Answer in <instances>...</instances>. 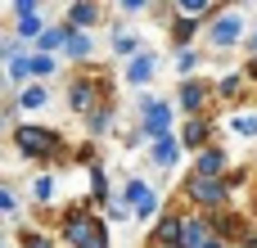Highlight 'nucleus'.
Returning <instances> with one entry per match:
<instances>
[{"label":"nucleus","instance_id":"nucleus-18","mask_svg":"<svg viewBox=\"0 0 257 248\" xmlns=\"http://www.w3.org/2000/svg\"><path fill=\"white\" fill-rule=\"evenodd\" d=\"M154 72H158V54H154V50H140V54L126 63V81H131V86H149Z\"/></svg>","mask_w":257,"mask_h":248},{"label":"nucleus","instance_id":"nucleus-2","mask_svg":"<svg viewBox=\"0 0 257 248\" xmlns=\"http://www.w3.org/2000/svg\"><path fill=\"white\" fill-rule=\"evenodd\" d=\"M104 99H113V81H104L99 68H81L77 77H68V113L90 117Z\"/></svg>","mask_w":257,"mask_h":248},{"label":"nucleus","instance_id":"nucleus-30","mask_svg":"<svg viewBox=\"0 0 257 248\" xmlns=\"http://www.w3.org/2000/svg\"><path fill=\"white\" fill-rule=\"evenodd\" d=\"M18 244H23V248H59L54 239H45L41 230H18Z\"/></svg>","mask_w":257,"mask_h":248},{"label":"nucleus","instance_id":"nucleus-31","mask_svg":"<svg viewBox=\"0 0 257 248\" xmlns=\"http://www.w3.org/2000/svg\"><path fill=\"white\" fill-rule=\"evenodd\" d=\"M0 212H9V217H14V212H18V194H14V190H9V185H5V190H0Z\"/></svg>","mask_w":257,"mask_h":248},{"label":"nucleus","instance_id":"nucleus-16","mask_svg":"<svg viewBox=\"0 0 257 248\" xmlns=\"http://www.w3.org/2000/svg\"><path fill=\"white\" fill-rule=\"evenodd\" d=\"M190 172H194V176H208V181H226V172H230V167H226V154L212 145V149H203V154L194 158V167H190Z\"/></svg>","mask_w":257,"mask_h":248},{"label":"nucleus","instance_id":"nucleus-17","mask_svg":"<svg viewBox=\"0 0 257 248\" xmlns=\"http://www.w3.org/2000/svg\"><path fill=\"white\" fill-rule=\"evenodd\" d=\"M63 59H72L77 68H86L95 59V36L90 32H68V45H63Z\"/></svg>","mask_w":257,"mask_h":248},{"label":"nucleus","instance_id":"nucleus-21","mask_svg":"<svg viewBox=\"0 0 257 248\" xmlns=\"http://www.w3.org/2000/svg\"><path fill=\"white\" fill-rule=\"evenodd\" d=\"M108 50H113L117 59H126V63H131V59L140 54V36H136V32H126V27H113V36H108Z\"/></svg>","mask_w":257,"mask_h":248},{"label":"nucleus","instance_id":"nucleus-27","mask_svg":"<svg viewBox=\"0 0 257 248\" xmlns=\"http://www.w3.org/2000/svg\"><path fill=\"white\" fill-rule=\"evenodd\" d=\"M54 68H59V54H41V50H32V81H45Z\"/></svg>","mask_w":257,"mask_h":248},{"label":"nucleus","instance_id":"nucleus-29","mask_svg":"<svg viewBox=\"0 0 257 248\" xmlns=\"http://www.w3.org/2000/svg\"><path fill=\"white\" fill-rule=\"evenodd\" d=\"M104 212H108V221H126V217H131V203H126L122 194H113V199L104 203Z\"/></svg>","mask_w":257,"mask_h":248},{"label":"nucleus","instance_id":"nucleus-10","mask_svg":"<svg viewBox=\"0 0 257 248\" xmlns=\"http://www.w3.org/2000/svg\"><path fill=\"white\" fill-rule=\"evenodd\" d=\"M122 199L131 203V217H140V221H149V217H158V190H154L149 181H140V176H131V181L122 185Z\"/></svg>","mask_w":257,"mask_h":248},{"label":"nucleus","instance_id":"nucleus-14","mask_svg":"<svg viewBox=\"0 0 257 248\" xmlns=\"http://www.w3.org/2000/svg\"><path fill=\"white\" fill-rule=\"evenodd\" d=\"M181 136H167V140H158V145H149V167L154 172H172L176 163H181Z\"/></svg>","mask_w":257,"mask_h":248},{"label":"nucleus","instance_id":"nucleus-22","mask_svg":"<svg viewBox=\"0 0 257 248\" xmlns=\"http://www.w3.org/2000/svg\"><path fill=\"white\" fill-rule=\"evenodd\" d=\"M63 45H68V27H63V23H50L45 36H41L32 50H41V54H63Z\"/></svg>","mask_w":257,"mask_h":248},{"label":"nucleus","instance_id":"nucleus-8","mask_svg":"<svg viewBox=\"0 0 257 248\" xmlns=\"http://www.w3.org/2000/svg\"><path fill=\"white\" fill-rule=\"evenodd\" d=\"M217 99V81H208V77H190V81H181L176 86V108H181V117H203V108Z\"/></svg>","mask_w":257,"mask_h":248},{"label":"nucleus","instance_id":"nucleus-3","mask_svg":"<svg viewBox=\"0 0 257 248\" xmlns=\"http://www.w3.org/2000/svg\"><path fill=\"white\" fill-rule=\"evenodd\" d=\"M136 108H140V136H145L149 145H158V140H167V136H181V131H176V104H172V99H158L154 90H145Z\"/></svg>","mask_w":257,"mask_h":248},{"label":"nucleus","instance_id":"nucleus-11","mask_svg":"<svg viewBox=\"0 0 257 248\" xmlns=\"http://www.w3.org/2000/svg\"><path fill=\"white\" fill-rule=\"evenodd\" d=\"M104 23V5L95 0H77V5H63V27L68 32H90Z\"/></svg>","mask_w":257,"mask_h":248},{"label":"nucleus","instance_id":"nucleus-20","mask_svg":"<svg viewBox=\"0 0 257 248\" xmlns=\"http://www.w3.org/2000/svg\"><path fill=\"white\" fill-rule=\"evenodd\" d=\"M14 104H18V113H36V108L50 104V86H45V81H32V86H23V90L14 95Z\"/></svg>","mask_w":257,"mask_h":248},{"label":"nucleus","instance_id":"nucleus-5","mask_svg":"<svg viewBox=\"0 0 257 248\" xmlns=\"http://www.w3.org/2000/svg\"><path fill=\"white\" fill-rule=\"evenodd\" d=\"M181 190H185V199L203 212V217H221L226 212V203H230V181H208V176H185L181 181Z\"/></svg>","mask_w":257,"mask_h":248},{"label":"nucleus","instance_id":"nucleus-9","mask_svg":"<svg viewBox=\"0 0 257 248\" xmlns=\"http://www.w3.org/2000/svg\"><path fill=\"white\" fill-rule=\"evenodd\" d=\"M181 248H226V239L217 235L212 217H203V212H181Z\"/></svg>","mask_w":257,"mask_h":248},{"label":"nucleus","instance_id":"nucleus-32","mask_svg":"<svg viewBox=\"0 0 257 248\" xmlns=\"http://www.w3.org/2000/svg\"><path fill=\"white\" fill-rule=\"evenodd\" d=\"M145 9H154V5H145V0H117V14H145Z\"/></svg>","mask_w":257,"mask_h":248},{"label":"nucleus","instance_id":"nucleus-4","mask_svg":"<svg viewBox=\"0 0 257 248\" xmlns=\"http://www.w3.org/2000/svg\"><path fill=\"white\" fill-rule=\"evenodd\" d=\"M59 239H63L68 248H113L108 244V226H104L99 217H90L86 208H72V212L63 217Z\"/></svg>","mask_w":257,"mask_h":248},{"label":"nucleus","instance_id":"nucleus-25","mask_svg":"<svg viewBox=\"0 0 257 248\" xmlns=\"http://www.w3.org/2000/svg\"><path fill=\"white\" fill-rule=\"evenodd\" d=\"M244 81H248L244 72H230V77H221V81H217V99H226V104H235V99L244 95Z\"/></svg>","mask_w":257,"mask_h":248},{"label":"nucleus","instance_id":"nucleus-13","mask_svg":"<svg viewBox=\"0 0 257 248\" xmlns=\"http://www.w3.org/2000/svg\"><path fill=\"white\" fill-rule=\"evenodd\" d=\"M212 226H217V235H221V239H226V244H253L257 235L253 230H248V221H244V217H235V212H221V217H212Z\"/></svg>","mask_w":257,"mask_h":248},{"label":"nucleus","instance_id":"nucleus-26","mask_svg":"<svg viewBox=\"0 0 257 248\" xmlns=\"http://www.w3.org/2000/svg\"><path fill=\"white\" fill-rule=\"evenodd\" d=\"M230 131H235L239 140H257V108L253 113H235V117H230Z\"/></svg>","mask_w":257,"mask_h":248},{"label":"nucleus","instance_id":"nucleus-6","mask_svg":"<svg viewBox=\"0 0 257 248\" xmlns=\"http://www.w3.org/2000/svg\"><path fill=\"white\" fill-rule=\"evenodd\" d=\"M248 18L239 14V9H217L212 18H208V45L212 50H230V45H239V41H248Z\"/></svg>","mask_w":257,"mask_h":248},{"label":"nucleus","instance_id":"nucleus-12","mask_svg":"<svg viewBox=\"0 0 257 248\" xmlns=\"http://www.w3.org/2000/svg\"><path fill=\"white\" fill-rule=\"evenodd\" d=\"M181 145L194 149V158H199L203 149H212V122H208V117H185V122H181Z\"/></svg>","mask_w":257,"mask_h":248},{"label":"nucleus","instance_id":"nucleus-19","mask_svg":"<svg viewBox=\"0 0 257 248\" xmlns=\"http://www.w3.org/2000/svg\"><path fill=\"white\" fill-rule=\"evenodd\" d=\"M199 27H208V23H203V18H185V14H172V27H167V32H172V45H176V50H190V41H194Z\"/></svg>","mask_w":257,"mask_h":248},{"label":"nucleus","instance_id":"nucleus-15","mask_svg":"<svg viewBox=\"0 0 257 248\" xmlns=\"http://www.w3.org/2000/svg\"><path fill=\"white\" fill-rule=\"evenodd\" d=\"M149 248H181V212L158 217V226L149 230Z\"/></svg>","mask_w":257,"mask_h":248},{"label":"nucleus","instance_id":"nucleus-1","mask_svg":"<svg viewBox=\"0 0 257 248\" xmlns=\"http://www.w3.org/2000/svg\"><path fill=\"white\" fill-rule=\"evenodd\" d=\"M9 136H14V149H18L23 158H32V163H59V158L68 154V145H63V136H59L54 127L18 122Z\"/></svg>","mask_w":257,"mask_h":248},{"label":"nucleus","instance_id":"nucleus-24","mask_svg":"<svg viewBox=\"0 0 257 248\" xmlns=\"http://www.w3.org/2000/svg\"><path fill=\"white\" fill-rule=\"evenodd\" d=\"M199 59H203V54H199L194 45H190V50H176V54H172L176 77H181V81H190V77H194V68H199Z\"/></svg>","mask_w":257,"mask_h":248},{"label":"nucleus","instance_id":"nucleus-7","mask_svg":"<svg viewBox=\"0 0 257 248\" xmlns=\"http://www.w3.org/2000/svg\"><path fill=\"white\" fill-rule=\"evenodd\" d=\"M9 14H14V23H9V32L18 36V41H27V45H36L41 36H45V5L41 0H14L9 5Z\"/></svg>","mask_w":257,"mask_h":248},{"label":"nucleus","instance_id":"nucleus-23","mask_svg":"<svg viewBox=\"0 0 257 248\" xmlns=\"http://www.w3.org/2000/svg\"><path fill=\"white\" fill-rule=\"evenodd\" d=\"M113 113H117V104H113V99H104V104H99V108L86 117V131H90L95 140H99V136H108V127H113Z\"/></svg>","mask_w":257,"mask_h":248},{"label":"nucleus","instance_id":"nucleus-33","mask_svg":"<svg viewBox=\"0 0 257 248\" xmlns=\"http://www.w3.org/2000/svg\"><path fill=\"white\" fill-rule=\"evenodd\" d=\"M244 45H248V50H253V54H257V27H253V32H248V41H244Z\"/></svg>","mask_w":257,"mask_h":248},{"label":"nucleus","instance_id":"nucleus-28","mask_svg":"<svg viewBox=\"0 0 257 248\" xmlns=\"http://www.w3.org/2000/svg\"><path fill=\"white\" fill-rule=\"evenodd\" d=\"M32 199H36V203H50V199H54V176L41 172V176L32 181Z\"/></svg>","mask_w":257,"mask_h":248}]
</instances>
